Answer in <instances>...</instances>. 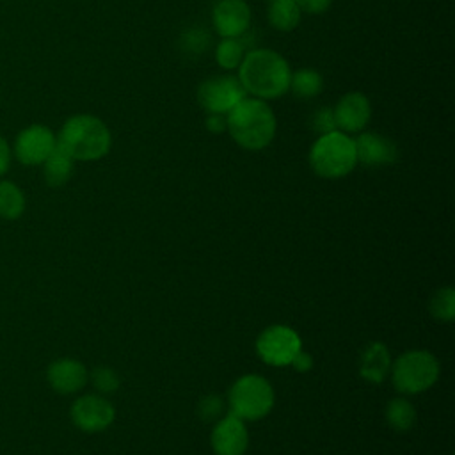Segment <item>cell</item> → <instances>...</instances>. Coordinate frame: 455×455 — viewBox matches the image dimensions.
<instances>
[{"label":"cell","instance_id":"6da1fadb","mask_svg":"<svg viewBox=\"0 0 455 455\" xmlns=\"http://www.w3.org/2000/svg\"><path fill=\"white\" fill-rule=\"evenodd\" d=\"M236 76L247 94L259 100H277L288 92L291 68L275 50H249L236 69Z\"/></svg>","mask_w":455,"mask_h":455},{"label":"cell","instance_id":"7a4b0ae2","mask_svg":"<svg viewBox=\"0 0 455 455\" xmlns=\"http://www.w3.org/2000/svg\"><path fill=\"white\" fill-rule=\"evenodd\" d=\"M228 117V133L247 151H259L272 144L277 132V119L268 101L247 96Z\"/></svg>","mask_w":455,"mask_h":455},{"label":"cell","instance_id":"3957f363","mask_svg":"<svg viewBox=\"0 0 455 455\" xmlns=\"http://www.w3.org/2000/svg\"><path fill=\"white\" fill-rule=\"evenodd\" d=\"M57 146L73 160L94 162L110 151L112 133L100 117L92 114H75L60 126Z\"/></svg>","mask_w":455,"mask_h":455},{"label":"cell","instance_id":"277c9868","mask_svg":"<svg viewBox=\"0 0 455 455\" xmlns=\"http://www.w3.org/2000/svg\"><path fill=\"white\" fill-rule=\"evenodd\" d=\"M307 160L313 172L320 178H343L350 174L357 165L354 139L339 130L318 135V139L309 148Z\"/></svg>","mask_w":455,"mask_h":455},{"label":"cell","instance_id":"5b68a950","mask_svg":"<svg viewBox=\"0 0 455 455\" xmlns=\"http://www.w3.org/2000/svg\"><path fill=\"white\" fill-rule=\"evenodd\" d=\"M393 386L405 395H418L434 386L439 377V363L427 350H409L391 363Z\"/></svg>","mask_w":455,"mask_h":455},{"label":"cell","instance_id":"8992f818","mask_svg":"<svg viewBox=\"0 0 455 455\" xmlns=\"http://www.w3.org/2000/svg\"><path fill=\"white\" fill-rule=\"evenodd\" d=\"M229 407L243 421L261 419L274 407V389L261 375H243L231 386Z\"/></svg>","mask_w":455,"mask_h":455},{"label":"cell","instance_id":"52a82bcc","mask_svg":"<svg viewBox=\"0 0 455 455\" xmlns=\"http://www.w3.org/2000/svg\"><path fill=\"white\" fill-rule=\"evenodd\" d=\"M197 103L206 114H229L249 94L236 75H217L203 80L197 87Z\"/></svg>","mask_w":455,"mask_h":455},{"label":"cell","instance_id":"ba28073f","mask_svg":"<svg viewBox=\"0 0 455 455\" xmlns=\"http://www.w3.org/2000/svg\"><path fill=\"white\" fill-rule=\"evenodd\" d=\"M299 350H302V341L286 325H270L256 339L258 355L270 366H288Z\"/></svg>","mask_w":455,"mask_h":455},{"label":"cell","instance_id":"9c48e42d","mask_svg":"<svg viewBox=\"0 0 455 455\" xmlns=\"http://www.w3.org/2000/svg\"><path fill=\"white\" fill-rule=\"evenodd\" d=\"M114 418V405L100 395H84L71 405V421L87 434L105 430L112 425Z\"/></svg>","mask_w":455,"mask_h":455},{"label":"cell","instance_id":"30bf717a","mask_svg":"<svg viewBox=\"0 0 455 455\" xmlns=\"http://www.w3.org/2000/svg\"><path fill=\"white\" fill-rule=\"evenodd\" d=\"M57 146V135L44 124L23 128L14 140V155L23 165H39Z\"/></svg>","mask_w":455,"mask_h":455},{"label":"cell","instance_id":"8fae6325","mask_svg":"<svg viewBox=\"0 0 455 455\" xmlns=\"http://www.w3.org/2000/svg\"><path fill=\"white\" fill-rule=\"evenodd\" d=\"M336 128L343 133L363 132L371 119V103L364 92L350 91L343 94L332 107Z\"/></svg>","mask_w":455,"mask_h":455},{"label":"cell","instance_id":"7c38bea8","mask_svg":"<svg viewBox=\"0 0 455 455\" xmlns=\"http://www.w3.org/2000/svg\"><path fill=\"white\" fill-rule=\"evenodd\" d=\"M212 25L220 37H242L251 27V7L245 0H219L212 11Z\"/></svg>","mask_w":455,"mask_h":455},{"label":"cell","instance_id":"4fadbf2b","mask_svg":"<svg viewBox=\"0 0 455 455\" xmlns=\"http://www.w3.org/2000/svg\"><path fill=\"white\" fill-rule=\"evenodd\" d=\"M210 443L217 455H243L249 444V434L243 419L231 412L219 418L212 430Z\"/></svg>","mask_w":455,"mask_h":455},{"label":"cell","instance_id":"5bb4252c","mask_svg":"<svg viewBox=\"0 0 455 455\" xmlns=\"http://www.w3.org/2000/svg\"><path fill=\"white\" fill-rule=\"evenodd\" d=\"M354 144L357 164H363L366 167L389 165L398 158L396 144L389 137L377 132H359L354 139Z\"/></svg>","mask_w":455,"mask_h":455},{"label":"cell","instance_id":"9a60e30c","mask_svg":"<svg viewBox=\"0 0 455 455\" xmlns=\"http://www.w3.org/2000/svg\"><path fill=\"white\" fill-rule=\"evenodd\" d=\"M46 377H48L50 386L57 393L71 395V393L80 391L85 386L89 373L80 361L71 359V357H62V359L53 361L48 366Z\"/></svg>","mask_w":455,"mask_h":455},{"label":"cell","instance_id":"2e32d148","mask_svg":"<svg viewBox=\"0 0 455 455\" xmlns=\"http://www.w3.org/2000/svg\"><path fill=\"white\" fill-rule=\"evenodd\" d=\"M391 363L393 361L384 343H370L361 355V364H359L361 377L368 382L379 384L391 371Z\"/></svg>","mask_w":455,"mask_h":455},{"label":"cell","instance_id":"e0dca14e","mask_svg":"<svg viewBox=\"0 0 455 455\" xmlns=\"http://www.w3.org/2000/svg\"><path fill=\"white\" fill-rule=\"evenodd\" d=\"M75 169V160L60 148L55 146L53 151L43 162V174L50 187H62L68 183Z\"/></svg>","mask_w":455,"mask_h":455},{"label":"cell","instance_id":"ac0fdd59","mask_svg":"<svg viewBox=\"0 0 455 455\" xmlns=\"http://www.w3.org/2000/svg\"><path fill=\"white\" fill-rule=\"evenodd\" d=\"M268 23L279 32H291L302 20V11L295 0H270L267 7Z\"/></svg>","mask_w":455,"mask_h":455},{"label":"cell","instance_id":"d6986e66","mask_svg":"<svg viewBox=\"0 0 455 455\" xmlns=\"http://www.w3.org/2000/svg\"><path fill=\"white\" fill-rule=\"evenodd\" d=\"M288 91L299 100L316 98L323 91V76L315 68H300L291 71Z\"/></svg>","mask_w":455,"mask_h":455},{"label":"cell","instance_id":"ffe728a7","mask_svg":"<svg viewBox=\"0 0 455 455\" xmlns=\"http://www.w3.org/2000/svg\"><path fill=\"white\" fill-rule=\"evenodd\" d=\"M247 50L240 37H220L215 46V62L226 71L238 69Z\"/></svg>","mask_w":455,"mask_h":455},{"label":"cell","instance_id":"44dd1931","mask_svg":"<svg viewBox=\"0 0 455 455\" xmlns=\"http://www.w3.org/2000/svg\"><path fill=\"white\" fill-rule=\"evenodd\" d=\"M25 210V196L12 181H0V217L7 220L18 219Z\"/></svg>","mask_w":455,"mask_h":455},{"label":"cell","instance_id":"7402d4cb","mask_svg":"<svg viewBox=\"0 0 455 455\" xmlns=\"http://www.w3.org/2000/svg\"><path fill=\"white\" fill-rule=\"evenodd\" d=\"M386 419L396 432H405L416 423V411L405 398H393L386 407Z\"/></svg>","mask_w":455,"mask_h":455},{"label":"cell","instance_id":"603a6c76","mask_svg":"<svg viewBox=\"0 0 455 455\" xmlns=\"http://www.w3.org/2000/svg\"><path fill=\"white\" fill-rule=\"evenodd\" d=\"M430 311L439 322H451L455 316V291L451 286L439 288L430 299Z\"/></svg>","mask_w":455,"mask_h":455},{"label":"cell","instance_id":"cb8c5ba5","mask_svg":"<svg viewBox=\"0 0 455 455\" xmlns=\"http://www.w3.org/2000/svg\"><path fill=\"white\" fill-rule=\"evenodd\" d=\"M91 380H92V386L96 387V391H100V393H114V391H117V387L121 384L117 371H114L112 368H107V366L94 368L91 373Z\"/></svg>","mask_w":455,"mask_h":455},{"label":"cell","instance_id":"d4e9b609","mask_svg":"<svg viewBox=\"0 0 455 455\" xmlns=\"http://www.w3.org/2000/svg\"><path fill=\"white\" fill-rule=\"evenodd\" d=\"M180 43H181L183 52L197 55V53H203L206 50V46L210 43V37H208V34L203 28L192 27L187 32L181 34V41Z\"/></svg>","mask_w":455,"mask_h":455},{"label":"cell","instance_id":"484cf974","mask_svg":"<svg viewBox=\"0 0 455 455\" xmlns=\"http://www.w3.org/2000/svg\"><path fill=\"white\" fill-rule=\"evenodd\" d=\"M311 130H315L318 135L329 133L338 130L336 128V121H334V114H332V107H320L313 112L311 116Z\"/></svg>","mask_w":455,"mask_h":455},{"label":"cell","instance_id":"4316f807","mask_svg":"<svg viewBox=\"0 0 455 455\" xmlns=\"http://www.w3.org/2000/svg\"><path fill=\"white\" fill-rule=\"evenodd\" d=\"M222 409H224V403L219 396L215 395H210L206 398H203L199 402V416L204 419V421H213V419H219L220 414H222Z\"/></svg>","mask_w":455,"mask_h":455},{"label":"cell","instance_id":"83f0119b","mask_svg":"<svg viewBox=\"0 0 455 455\" xmlns=\"http://www.w3.org/2000/svg\"><path fill=\"white\" fill-rule=\"evenodd\" d=\"M299 9L306 14H323L331 5L332 0H295Z\"/></svg>","mask_w":455,"mask_h":455},{"label":"cell","instance_id":"f1b7e54d","mask_svg":"<svg viewBox=\"0 0 455 455\" xmlns=\"http://www.w3.org/2000/svg\"><path fill=\"white\" fill-rule=\"evenodd\" d=\"M204 126L213 135L224 133L228 130V117L226 114H208L204 119Z\"/></svg>","mask_w":455,"mask_h":455},{"label":"cell","instance_id":"f546056e","mask_svg":"<svg viewBox=\"0 0 455 455\" xmlns=\"http://www.w3.org/2000/svg\"><path fill=\"white\" fill-rule=\"evenodd\" d=\"M290 366H293L297 371H307V370H311V366H313V357H311L307 352L299 350V352L295 354V357L291 359Z\"/></svg>","mask_w":455,"mask_h":455},{"label":"cell","instance_id":"4dcf8cb0","mask_svg":"<svg viewBox=\"0 0 455 455\" xmlns=\"http://www.w3.org/2000/svg\"><path fill=\"white\" fill-rule=\"evenodd\" d=\"M11 164V148L4 137H0V176H4Z\"/></svg>","mask_w":455,"mask_h":455}]
</instances>
